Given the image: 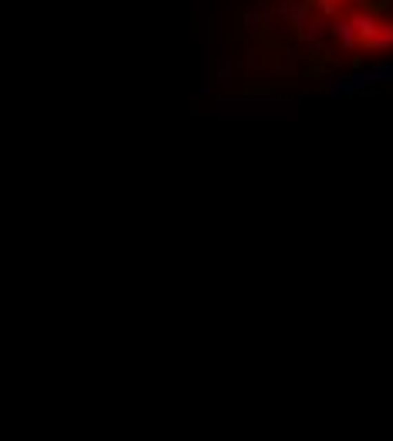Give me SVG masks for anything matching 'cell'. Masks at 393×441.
Segmentation results:
<instances>
[{
	"instance_id": "6da1fadb",
	"label": "cell",
	"mask_w": 393,
	"mask_h": 441,
	"mask_svg": "<svg viewBox=\"0 0 393 441\" xmlns=\"http://www.w3.org/2000/svg\"><path fill=\"white\" fill-rule=\"evenodd\" d=\"M350 21H353L356 35H359V44H363V41H370L376 31H380V28H383V24L376 21V14H370V10H359V14H353Z\"/></svg>"
},
{
	"instance_id": "7a4b0ae2",
	"label": "cell",
	"mask_w": 393,
	"mask_h": 441,
	"mask_svg": "<svg viewBox=\"0 0 393 441\" xmlns=\"http://www.w3.org/2000/svg\"><path fill=\"white\" fill-rule=\"evenodd\" d=\"M332 35V28H329V17L322 14V17H315V21H305V28H302V38L309 41V44H319L322 38H329Z\"/></svg>"
},
{
	"instance_id": "3957f363",
	"label": "cell",
	"mask_w": 393,
	"mask_h": 441,
	"mask_svg": "<svg viewBox=\"0 0 393 441\" xmlns=\"http://www.w3.org/2000/svg\"><path fill=\"white\" fill-rule=\"evenodd\" d=\"M332 35L339 38V44H343L346 51H353V48H359V35H356V28H353V21H350V17L336 21V24H332Z\"/></svg>"
},
{
	"instance_id": "277c9868",
	"label": "cell",
	"mask_w": 393,
	"mask_h": 441,
	"mask_svg": "<svg viewBox=\"0 0 393 441\" xmlns=\"http://www.w3.org/2000/svg\"><path fill=\"white\" fill-rule=\"evenodd\" d=\"M281 14H288V21H292V28H305V21H309V3L305 0H295V3H281Z\"/></svg>"
},
{
	"instance_id": "5b68a950",
	"label": "cell",
	"mask_w": 393,
	"mask_h": 441,
	"mask_svg": "<svg viewBox=\"0 0 393 441\" xmlns=\"http://www.w3.org/2000/svg\"><path fill=\"white\" fill-rule=\"evenodd\" d=\"M363 48H366V51H393V24L380 28L370 41H363Z\"/></svg>"
},
{
	"instance_id": "8992f818",
	"label": "cell",
	"mask_w": 393,
	"mask_h": 441,
	"mask_svg": "<svg viewBox=\"0 0 393 441\" xmlns=\"http://www.w3.org/2000/svg\"><path fill=\"white\" fill-rule=\"evenodd\" d=\"M325 92H329V95H353L356 85L350 75H329V79H325Z\"/></svg>"
},
{
	"instance_id": "52a82bcc",
	"label": "cell",
	"mask_w": 393,
	"mask_h": 441,
	"mask_svg": "<svg viewBox=\"0 0 393 441\" xmlns=\"http://www.w3.org/2000/svg\"><path fill=\"white\" fill-rule=\"evenodd\" d=\"M339 3H343V0H319V7H322V14H325V17H332Z\"/></svg>"
}]
</instances>
